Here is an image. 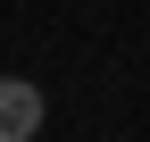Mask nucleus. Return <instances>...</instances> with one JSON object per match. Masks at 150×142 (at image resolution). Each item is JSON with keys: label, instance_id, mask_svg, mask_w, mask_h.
<instances>
[{"label": "nucleus", "instance_id": "nucleus-1", "mask_svg": "<svg viewBox=\"0 0 150 142\" xmlns=\"http://www.w3.org/2000/svg\"><path fill=\"white\" fill-rule=\"evenodd\" d=\"M42 134V92L25 75H0V142H33Z\"/></svg>", "mask_w": 150, "mask_h": 142}]
</instances>
